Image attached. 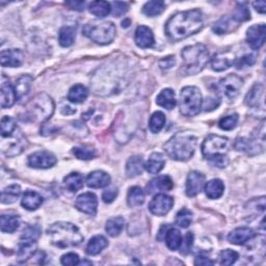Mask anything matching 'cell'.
Instances as JSON below:
<instances>
[{
    "label": "cell",
    "mask_w": 266,
    "mask_h": 266,
    "mask_svg": "<svg viewBox=\"0 0 266 266\" xmlns=\"http://www.w3.org/2000/svg\"><path fill=\"white\" fill-rule=\"evenodd\" d=\"M238 123V115L234 114V115H231V116H227L223 119H221V121L219 122V126L221 129L223 130H232L236 127Z\"/></svg>",
    "instance_id": "cell-51"
},
{
    "label": "cell",
    "mask_w": 266,
    "mask_h": 266,
    "mask_svg": "<svg viewBox=\"0 0 266 266\" xmlns=\"http://www.w3.org/2000/svg\"><path fill=\"white\" fill-rule=\"evenodd\" d=\"M234 147L237 151L247 152L249 154H253V151H255V153H259L257 150H260V152L263 151V148L260 147L258 142H253L248 139H237Z\"/></svg>",
    "instance_id": "cell-37"
},
{
    "label": "cell",
    "mask_w": 266,
    "mask_h": 266,
    "mask_svg": "<svg viewBox=\"0 0 266 266\" xmlns=\"http://www.w3.org/2000/svg\"><path fill=\"white\" fill-rule=\"evenodd\" d=\"M17 95L15 88L9 82V79L5 75H3L2 82V92H0V102H2L3 109H9L14 105L16 102Z\"/></svg>",
    "instance_id": "cell-17"
},
{
    "label": "cell",
    "mask_w": 266,
    "mask_h": 266,
    "mask_svg": "<svg viewBox=\"0 0 266 266\" xmlns=\"http://www.w3.org/2000/svg\"><path fill=\"white\" fill-rule=\"evenodd\" d=\"M246 104L250 108L259 109L264 108V87L260 84H256L246 97Z\"/></svg>",
    "instance_id": "cell-21"
},
{
    "label": "cell",
    "mask_w": 266,
    "mask_h": 266,
    "mask_svg": "<svg viewBox=\"0 0 266 266\" xmlns=\"http://www.w3.org/2000/svg\"><path fill=\"white\" fill-rule=\"evenodd\" d=\"M83 34L99 45H108L115 40L117 29L110 21H93L84 26Z\"/></svg>",
    "instance_id": "cell-6"
},
{
    "label": "cell",
    "mask_w": 266,
    "mask_h": 266,
    "mask_svg": "<svg viewBox=\"0 0 266 266\" xmlns=\"http://www.w3.org/2000/svg\"><path fill=\"white\" fill-rule=\"evenodd\" d=\"M156 103L166 110H169V111L173 110L177 104L175 92L172 89L163 90L161 92V94L157 96Z\"/></svg>",
    "instance_id": "cell-29"
},
{
    "label": "cell",
    "mask_w": 266,
    "mask_h": 266,
    "mask_svg": "<svg viewBox=\"0 0 266 266\" xmlns=\"http://www.w3.org/2000/svg\"><path fill=\"white\" fill-rule=\"evenodd\" d=\"M254 8L256 9L257 12L261 13V14H264L265 13V10H266V4L265 2H256L253 4Z\"/></svg>",
    "instance_id": "cell-61"
},
{
    "label": "cell",
    "mask_w": 266,
    "mask_h": 266,
    "mask_svg": "<svg viewBox=\"0 0 266 266\" xmlns=\"http://www.w3.org/2000/svg\"><path fill=\"white\" fill-rule=\"evenodd\" d=\"M166 9V5L164 2H149L143 7V13L148 17H155L164 13Z\"/></svg>",
    "instance_id": "cell-41"
},
{
    "label": "cell",
    "mask_w": 266,
    "mask_h": 266,
    "mask_svg": "<svg viewBox=\"0 0 266 266\" xmlns=\"http://www.w3.org/2000/svg\"><path fill=\"white\" fill-rule=\"evenodd\" d=\"M239 258V255L237 252L232 251V250H225L221 252L220 254V263L221 265L229 266L234 264Z\"/></svg>",
    "instance_id": "cell-48"
},
{
    "label": "cell",
    "mask_w": 266,
    "mask_h": 266,
    "mask_svg": "<svg viewBox=\"0 0 266 266\" xmlns=\"http://www.w3.org/2000/svg\"><path fill=\"white\" fill-rule=\"evenodd\" d=\"M136 43L140 48L147 49L153 47L155 40H154V35L153 32L147 28V26H139L136 31Z\"/></svg>",
    "instance_id": "cell-23"
},
{
    "label": "cell",
    "mask_w": 266,
    "mask_h": 266,
    "mask_svg": "<svg viewBox=\"0 0 266 266\" xmlns=\"http://www.w3.org/2000/svg\"><path fill=\"white\" fill-rule=\"evenodd\" d=\"M204 26V16L200 10L180 12L166 24V33L173 41H181L199 33Z\"/></svg>",
    "instance_id": "cell-1"
},
{
    "label": "cell",
    "mask_w": 266,
    "mask_h": 266,
    "mask_svg": "<svg viewBox=\"0 0 266 266\" xmlns=\"http://www.w3.org/2000/svg\"><path fill=\"white\" fill-rule=\"evenodd\" d=\"M232 19L237 21V22H245L251 19V12L250 10L246 7L245 4H237L233 15Z\"/></svg>",
    "instance_id": "cell-46"
},
{
    "label": "cell",
    "mask_w": 266,
    "mask_h": 266,
    "mask_svg": "<svg viewBox=\"0 0 266 266\" xmlns=\"http://www.w3.org/2000/svg\"><path fill=\"white\" fill-rule=\"evenodd\" d=\"M41 233H42V229L39 225H31V226H28L22 235H21V241L22 242H37L39 237L41 236Z\"/></svg>",
    "instance_id": "cell-42"
},
{
    "label": "cell",
    "mask_w": 266,
    "mask_h": 266,
    "mask_svg": "<svg viewBox=\"0 0 266 266\" xmlns=\"http://www.w3.org/2000/svg\"><path fill=\"white\" fill-rule=\"evenodd\" d=\"M109 242L104 236L102 235H97L91 238V241L89 242L86 252L90 256H96L99 255L105 248H108Z\"/></svg>",
    "instance_id": "cell-28"
},
{
    "label": "cell",
    "mask_w": 266,
    "mask_h": 266,
    "mask_svg": "<svg viewBox=\"0 0 266 266\" xmlns=\"http://www.w3.org/2000/svg\"><path fill=\"white\" fill-rule=\"evenodd\" d=\"M174 199L165 194L156 195L149 204V210L152 215L157 217H165L172 210Z\"/></svg>",
    "instance_id": "cell-11"
},
{
    "label": "cell",
    "mask_w": 266,
    "mask_h": 266,
    "mask_svg": "<svg viewBox=\"0 0 266 266\" xmlns=\"http://www.w3.org/2000/svg\"><path fill=\"white\" fill-rule=\"evenodd\" d=\"M194 239H195V236L192 232H189L188 234L185 235L184 237V241L182 239V243H181V246H180V253L181 255H188L190 254V252L192 251V248L194 246Z\"/></svg>",
    "instance_id": "cell-52"
},
{
    "label": "cell",
    "mask_w": 266,
    "mask_h": 266,
    "mask_svg": "<svg viewBox=\"0 0 266 266\" xmlns=\"http://www.w3.org/2000/svg\"><path fill=\"white\" fill-rule=\"evenodd\" d=\"M66 6L69 7L71 10L83 12L86 9V3L85 2H67Z\"/></svg>",
    "instance_id": "cell-56"
},
{
    "label": "cell",
    "mask_w": 266,
    "mask_h": 266,
    "mask_svg": "<svg viewBox=\"0 0 266 266\" xmlns=\"http://www.w3.org/2000/svg\"><path fill=\"white\" fill-rule=\"evenodd\" d=\"M197 138L191 132H178L164 146L168 156L174 161L188 162L194 156Z\"/></svg>",
    "instance_id": "cell-3"
},
{
    "label": "cell",
    "mask_w": 266,
    "mask_h": 266,
    "mask_svg": "<svg viewBox=\"0 0 266 266\" xmlns=\"http://www.w3.org/2000/svg\"><path fill=\"white\" fill-rule=\"evenodd\" d=\"M182 60L185 73L195 75L200 73L208 64L209 52L205 45L196 44L182 50Z\"/></svg>",
    "instance_id": "cell-5"
},
{
    "label": "cell",
    "mask_w": 266,
    "mask_h": 266,
    "mask_svg": "<svg viewBox=\"0 0 266 266\" xmlns=\"http://www.w3.org/2000/svg\"><path fill=\"white\" fill-rule=\"evenodd\" d=\"M204 189H205L206 196L209 199L217 200L223 196L225 192V185L224 182L220 179H212L205 184Z\"/></svg>",
    "instance_id": "cell-25"
},
{
    "label": "cell",
    "mask_w": 266,
    "mask_h": 266,
    "mask_svg": "<svg viewBox=\"0 0 266 266\" xmlns=\"http://www.w3.org/2000/svg\"><path fill=\"white\" fill-rule=\"evenodd\" d=\"M75 207L83 214L94 217L97 214L98 199L93 193H85L78 196L75 202Z\"/></svg>",
    "instance_id": "cell-13"
},
{
    "label": "cell",
    "mask_w": 266,
    "mask_h": 266,
    "mask_svg": "<svg viewBox=\"0 0 266 266\" xmlns=\"http://www.w3.org/2000/svg\"><path fill=\"white\" fill-rule=\"evenodd\" d=\"M145 165H144V159L140 155L131 156L126 164V175L129 178L138 177L142 175L144 171Z\"/></svg>",
    "instance_id": "cell-24"
},
{
    "label": "cell",
    "mask_w": 266,
    "mask_h": 266,
    "mask_svg": "<svg viewBox=\"0 0 266 266\" xmlns=\"http://www.w3.org/2000/svg\"><path fill=\"white\" fill-rule=\"evenodd\" d=\"M176 64V60L174 59V57H169V58H166L164 60H162L161 62H159V66H161L162 69H171L174 65Z\"/></svg>",
    "instance_id": "cell-57"
},
{
    "label": "cell",
    "mask_w": 266,
    "mask_h": 266,
    "mask_svg": "<svg viewBox=\"0 0 266 266\" xmlns=\"http://www.w3.org/2000/svg\"><path fill=\"white\" fill-rule=\"evenodd\" d=\"M118 190L116 189V188H112V189H109V190H106L104 193H103V195H102V200H103V202L104 203H106V204H111V203H113L115 200H116V198L118 197Z\"/></svg>",
    "instance_id": "cell-55"
},
{
    "label": "cell",
    "mask_w": 266,
    "mask_h": 266,
    "mask_svg": "<svg viewBox=\"0 0 266 266\" xmlns=\"http://www.w3.org/2000/svg\"><path fill=\"white\" fill-rule=\"evenodd\" d=\"M266 26L265 24H256L251 26L247 33V41L249 45L254 49H260L265 43Z\"/></svg>",
    "instance_id": "cell-15"
},
{
    "label": "cell",
    "mask_w": 266,
    "mask_h": 266,
    "mask_svg": "<svg viewBox=\"0 0 266 266\" xmlns=\"http://www.w3.org/2000/svg\"><path fill=\"white\" fill-rule=\"evenodd\" d=\"M228 146L229 140L227 138L210 135L203 142L202 153L212 166L223 169L229 164Z\"/></svg>",
    "instance_id": "cell-4"
},
{
    "label": "cell",
    "mask_w": 266,
    "mask_h": 266,
    "mask_svg": "<svg viewBox=\"0 0 266 266\" xmlns=\"http://www.w3.org/2000/svg\"><path fill=\"white\" fill-rule=\"evenodd\" d=\"M73 154L81 161H90L96 156V151L88 147H76L73 149Z\"/></svg>",
    "instance_id": "cell-47"
},
{
    "label": "cell",
    "mask_w": 266,
    "mask_h": 266,
    "mask_svg": "<svg viewBox=\"0 0 266 266\" xmlns=\"http://www.w3.org/2000/svg\"><path fill=\"white\" fill-rule=\"evenodd\" d=\"M182 239L183 238H182L180 231L178 229L172 228V227H170V229L168 230L166 237H165L167 247L171 251H177L180 249Z\"/></svg>",
    "instance_id": "cell-34"
},
{
    "label": "cell",
    "mask_w": 266,
    "mask_h": 266,
    "mask_svg": "<svg viewBox=\"0 0 266 266\" xmlns=\"http://www.w3.org/2000/svg\"><path fill=\"white\" fill-rule=\"evenodd\" d=\"M111 176L103 171H94L89 174L87 184L91 189H103L111 184Z\"/></svg>",
    "instance_id": "cell-22"
},
{
    "label": "cell",
    "mask_w": 266,
    "mask_h": 266,
    "mask_svg": "<svg viewBox=\"0 0 266 266\" xmlns=\"http://www.w3.org/2000/svg\"><path fill=\"white\" fill-rule=\"evenodd\" d=\"M214 32L218 35H224L227 34L229 31H231V20L229 17H223L218 22L215 23L214 28H212Z\"/></svg>",
    "instance_id": "cell-49"
},
{
    "label": "cell",
    "mask_w": 266,
    "mask_h": 266,
    "mask_svg": "<svg viewBox=\"0 0 266 266\" xmlns=\"http://www.w3.org/2000/svg\"><path fill=\"white\" fill-rule=\"evenodd\" d=\"M112 5V11L114 16L116 17H120L125 15L128 12V5L125 3H121V2H115Z\"/></svg>",
    "instance_id": "cell-54"
},
{
    "label": "cell",
    "mask_w": 266,
    "mask_h": 266,
    "mask_svg": "<svg viewBox=\"0 0 266 266\" xmlns=\"http://www.w3.org/2000/svg\"><path fill=\"white\" fill-rule=\"evenodd\" d=\"M20 226V218L15 215H3L0 217V227L4 233H14Z\"/></svg>",
    "instance_id": "cell-32"
},
{
    "label": "cell",
    "mask_w": 266,
    "mask_h": 266,
    "mask_svg": "<svg viewBox=\"0 0 266 266\" xmlns=\"http://www.w3.org/2000/svg\"><path fill=\"white\" fill-rule=\"evenodd\" d=\"M50 243L60 249L74 248L84 242V236L79 229L67 222H59L51 225L47 230Z\"/></svg>",
    "instance_id": "cell-2"
},
{
    "label": "cell",
    "mask_w": 266,
    "mask_h": 266,
    "mask_svg": "<svg viewBox=\"0 0 266 266\" xmlns=\"http://www.w3.org/2000/svg\"><path fill=\"white\" fill-rule=\"evenodd\" d=\"M145 202V193L144 191L139 188V186H135L131 188L128 192L127 196V203L129 207H138L143 205Z\"/></svg>",
    "instance_id": "cell-39"
},
{
    "label": "cell",
    "mask_w": 266,
    "mask_h": 266,
    "mask_svg": "<svg viewBox=\"0 0 266 266\" xmlns=\"http://www.w3.org/2000/svg\"><path fill=\"white\" fill-rule=\"evenodd\" d=\"M23 52L19 49L4 50L0 55V62L3 67L18 68L23 64Z\"/></svg>",
    "instance_id": "cell-18"
},
{
    "label": "cell",
    "mask_w": 266,
    "mask_h": 266,
    "mask_svg": "<svg viewBox=\"0 0 266 266\" xmlns=\"http://www.w3.org/2000/svg\"><path fill=\"white\" fill-rule=\"evenodd\" d=\"M125 227V220L122 217H116L108 221L105 226V230L112 237H117L121 234Z\"/></svg>",
    "instance_id": "cell-40"
},
{
    "label": "cell",
    "mask_w": 266,
    "mask_h": 266,
    "mask_svg": "<svg viewBox=\"0 0 266 266\" xmlns=\"http://www.w3.org/2000/svg\"><path fill=\"white\" fill-rule=\"evenodd\" d=\"M43 204V198L40 194L33 191L25 192L21 200V205L26 210L34 211L37 210Z\"/></svg>",
    "instance_id": "cell-26"
},
{
    "label": "cell",
    "mask_w": 266,
    "mask_h": 266,
    "mask_svg": "<svg viewBox=\"0 0 266 266\" xmlns=\"http://www.w3.org/2000/svg\"><path fill=\"white\" fill-rule=\"evenodd\" d=\"M166 165V159L161 153H153L150 155L148 162L145 165V169L150 174H158L162 172Z\"/></svg>",
    "instance_id": "cell-27"
},
{
    "label": "cell",
    "mask_w": 266,
    "mask_h": 266,
    "mask_svg": "<svg viewBox=\"0 0 266 266\" xmlns=\"http://www.w3.org/2000/svg\"><path fill=\"white\" fill-rule=\"evenodd\" d=\"M89 96L88 89L83 85L73 86L68 93V100L75 104L84 103Z\"/></svg>",
    "instance_id": "cell-31"
},
{
    "label": "cell",
    "mask_w": 266,
    "mask_h": 266,
    "mask_svg": "<svg viewBox=\"0 0 266 266\" xmlns=\"http://www.w3.org/2000/svg\"><path fill=\"white\" fill-rule=\"evenodd\" d=\"M56 105L52 98L47 94H39L26 106V113L29 117L39 123H43L51 118L55 113Z\"/></svg>",
    "instance_id": "cell-7"
},
{
    "label": "cell",
    "mask_w": 266,
    "mask_h": 266,
    "mask_svg": "<svg viewBox=\"0 0 266 266\" xmlns=\"http://www.w3.org/2000/svg\"><path fill=\"white\" fill-rule=\"evenodd\" d=\"M165 124H166V116L162 112L154 113L149 121V127L153 133L161 132L165 127Z\"/></svg>",
    "instance_id": "cell-43"
},
{
    "label": "cell",
    "mask_w": 266,
    "mask_h": 266,
    "mask_svg": "<svg viewBox=\"0 0 266 266\" xmlns=\"http://www.w3.org/2000/svg\"><path fill=\"white\" fill-rule=\"evenodd\" d=\"M174 183L169 176H158L152 179L147 185V193L152 195L157 192H168L173 189Z\"/></svg>",
    "instance_id": "cell-20"
},
{
    "label": "cell",
    "mask_w": 266,
    "mask_h": 266,
    "mask_svg": "<svg viewBox=\"0 0 266 266\" xmlns=\"http://www.w3.org/2000/svg\"><path fill=\"white\" fill-rule=\"evenodd\" d=\"M255 63H256V56L253 55V53H248V55H245L243 58L236 59L234 66L237 69L242 70V69H245L247 67L253 66Z\"/></svg>",
    "instance_id": "cell-50"
},
{
    "label": "cell",
    "mask_w": 266,
    "mask_h": 266,
    "mask_svg": "<svg viewBox=\"0 0 266 266\" xmlns=\"http://www.w3.org/2000/svg\"><path fill=\"white\" fill-rule=\"evenodd\" d=\"M57 157L50 152L39 151L29 157L28 164L34 169H50L57 165Z\"/></svg>",
    "instance_id": "cell-12"
},
{
    "label": "cell",
    "mask_w": 266,
    "mask_h": 266,
    "mask_svg": "<svg viewBox=\"0 0 266 266\" xmlns=\"http://www.w3.org/2000/svg\"><path fill=\"white\" fill-rule=\"evenodd\" d=\"M236 58L232 52H219L211 59V67L215 71L222 72L235 64Z\"/></svg>",
    "instance_id": "cell-16"
},
{
    "label": "cell",
    "mask_w": 266,
    "mask_h": 266,
    "mask_svg": "<svg viewBox=\"0 0 266 266\" xmlns=\"http://www.w3.org/2000/svg\"><path fill=\"white\" fill-rule=\"evenodd\" d=\"M205 186V176L198 172L194 171L191 172L188 176V180H186V195L190 198H194L198 196Z\"/></svg>",
    "instance_id": "cell-14"
},
{
    "label": "cell",
    "mask_w": 266,
    "mask_h": 266,
    "mask_svg": "<svg viewBox=\"0 0 266 266\" xmlns=\"http://www.w3.org/2000/svg\"><path fill=\"white\" fill-rule=\"evenodd\" d=\"M244 86V81L236 74H230L219 83L218 89L228 99H234L238 96Z\"/></svg>",
    "instance_id": "cell-10"
},
{
    "label": "cell",
    "mask_w": 266,
    "mask_h": 266,
    "mask_svg": "<svg viewBox=\"0 0 266 266\" xmlns=\"http://www.w3.org/2000/svg\"><path fill=\"white\" fill-rule=\"evenodd\" d=\"M256 236V233L254 230L247 228V227H242L237 228L233 230L229 235H228V242L233 245L242 246L247 244L248 242L252 241V239Z\"/></svg>",
    "instance_id": "cell-19"
},
{
    "label": "cell",
    "mask_w": 266,
    "mask_h": 266,
    "mask_svg": "<svg viewBox=\"0 0 266 266\" xmlns=\"http://www.w3.org/2000/svg\"><path fill=\"white\" fill-rule=\"evenodd\" d=\"M89 11L96 17L104 18L112 12V5L108 2H93L89 6Z\"/></svg>",
    "instance_id": "cell-36"
},
{
    "label": "cell",
    "mask_w": 266,
    "mask_h": 266,
    "mask_svg": "<svg viewBox=\"0 0 266 266\" xmlns=\"http://www.w3.org/2000/svg\"><path fill=\"white\" fill-rule=\"evenodd\" d=\"M61 262L63 265L74 266V265H78L79 263H81V259H79V256L75 253H68L62 257Z\"/></svg>",
    "instance_id": "cell-53"
},
{
    "label": "cell",
    "mask_w": 266,
    "mask_h": 266,
    "mask_svg": "<svg viewBox=\"0 0 266 266\" xmlns=\"http://www.w3.org/2000/svg\"><path fill=\"white\" fill-rule=\"evenodd\" d=\"M219 104H220V103H217L216 99L209 98V99H207V101H206L205 104H204V111H205V112L214 111V110H216V109L218 108Z\"/></svg>",
    "instance_id": "cell-58"
},
{
    "label": "cell",
    "mask_w": 266,
    "mask_h": 266,
    "mask_svg": "<svg viewBox=\"0 0 266 266\" xmlns=\"http://www.w3.org/2000/svg\"><path fill=\"white\" fill-rule=\"evenodd\" d=\"M75 41V30L70 26H66L60 31L59 42L63 47H70Z\"/></svg>",
    "instance_id": "cell-44"
},
{
    "label": "cell",
    "mask_w": 266,
    "mask_h": 266,
    "mask_svg": "<svg viewBox=\"0 0 266 266\" xmlns=\"http://www.w3.org/2000/svg\"><path fill=\"white\" fill-rule=\"evenodd\" d=\"M36 250L37 242H22L17 253V260L20 263L26 262L29 259L33 258L36 254Z\"/></svg>",
    "instance_id": "cell-30"
},
{
    "label": "cell",
    "mask_w": 266,
    "mask_h": 266,
    "mask_svg": "<svg viewBox=\"0 0 266 266\" xmlns=\"http://www.w3.org/2000/svg\"><path fill=\"white\" fill-rule=\"evenodd\" d=\"M170 225H164L162 228H161V230H159V232H158V235H157V239L159 242H162V241H165V237H166V234H167V232H168V230L170 229Z\"/></svg>",
    "instance_id": "cell-60"
},
{
    "label": "cell",
    "mask_w": 266,
    "mask_h": 266,
    "mask_svg": "<svg viewBox=\"0 0 266 266\" xmlns=\"http://www.w3.org/2000/svg\"><path fill=\"white\" fill-rule=\"evenodd\" d=\"M26 145H28V141H26L19 127L9 135L2 137V151L7 156H16L21 154L26 148Z\"/></svg>",
    "instance_id": "cell-9"
},
{
    "label": "cell",
    "mask_w": 266,
    "mask_h": 266,
    "mask_svg": "<svg viewBox=\"0 0 266 266\" xmlns=\"http://www.w3.org/2000/svg\"><path fill=\"white\" fill-rule=\"evenodd\" d=\"M203 97L201 91L196 87H186L180 93V113L185 117L197 116L202 109Z\"/></svg>",
    "instance_id": "cell-8"
},
{
    "label": "cell",
    "mask_w": 266,
    "mask_h": 266,
    "mask_svg": "<svg viewBox=\"0 0 266 266\" xmlns=\"http://www.w3.org/2000/svg\"><path fill=\"white\" fill-rule=\"evenodd\" d=\"M32 83H33V77L30 75H23L18 79L15 86L17 99H22L23 97H25L29 94V92L31 91Z\"/></svg>",
    "instance_id": "cell-35"
},
{
    "label": "cell",
    "mask_w": 266,
    "mask_h": 266,
    "mask_svg": "<svg viewBox=\"0 0 266 266\" xmlns=\"http://www.w3.org/2000/svg\"><path fill=\"white\" fill-rule=\"evenodd\" d=\"M21 195V188L18 184H13L6 188L2 192V203L3 204H13Z\"/></svg>",
    "instance_id": "cell-38"
},
{
    "label": "cell",
    "mask_w": 266,
    "mask_h": 266,
    "mask_svg": "<svg viewBox=\"0 0 266 266\" xmlns=\"http://www.w3.org/2000/svg\"><path fill=\"white\" fill-rule=\"evenodd\" d=\"M64 183L70 192L76 193L84 188L85 178L79 173H71L64 178Z\"/></svg>",
    "instance_id": "cell-33"
},
{
    "label": "cell",
    "mask_w": 266,
    "mask_h": 266,
    "mask_svg": "<svg viewBox=\"0 0 266 266\" xmlns=\"http://www.w3.org/2000/svg\"><path fill=\"white\" fill-rule=\"evenodd\" d=\"M193 222V212L189 209H181L176 216V225L180 228H189Z\"/></svg>",
    "instance_id": "cell-45"
},
{
    "label": "cell",
    "mask_w": 266,
    "mask_h": 266,
    "mask_svg": "<svg viewBox=\"0 0 266 266\" xmlns=\"http://www.w3.org/2000/svg\"><path fill=\"white\" fill-rule=\"evenodd\" d=\"M195 264L196 265H214L215 262L210 260L209 258L207 257H204V256H198L195 260Z\"/></svg>",
    "instance_id": "cell-59"
}]
</instances>
